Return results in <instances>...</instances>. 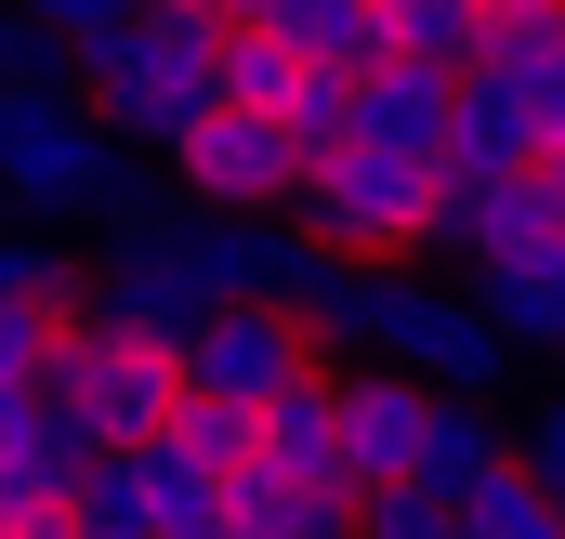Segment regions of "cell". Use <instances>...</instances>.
I'll return each instance as SVG.
<instances>
[{"label": "cell", "instance_id": "7402d4cb", "mask_svg": "<svg viewBox=\"0 0 565 539\" xmlns=\"http://www.w3.org/2000/svg\"><path fill=\"white\" fill-rule=\"evenodd\" d=\"M264 474H316V487H342V395H329V382H302V395L264 408Z\"/></svg>", "mask_w": 565, "mask_h": 539}, {"label": "cell", "instance_id": "30bf717a", "mask_svg": "<svg viewBox=\"0 0 565 539\" xmlns=\"http://www.w3.org/2000/svg\"><path fill=\"white\" fill-rule=\"evenodd\" d=\"M171 184H184L198 211H302V158H289V133H277V119H237V106L171 158Z\"/></svg>", "mask_w": 565, "mask_h": 539}, {"label": "cell", "instance_id": "7a4b0ae2", "mask_svg": "<svg viewBox=\"0 0 565 539\" xmlns=\"http://www.w3.org/2000/svg\"><path fill=\"white\" fill-rule=\"evenodd\" d=\"M119 145H106V119L79 106V93H0V211L13 224H93L106 198H119Z\"/></svg>", "mask_w": 565, "mask_h": 539}, {"label": "cell", "instance_id": "d590c367", "mask_svg": "<svg viewBox=\"0 0 565 539\" xmlns=\"http://www.w3.org/2000/svg\"><path fill=\"white\" fill-rule=\"evenodd\" d=\"M0 539H13V527H0Z\"/></svg>", "mask_w": 565, "mask_h": 539}, {"label": "cell", "instance_id": "277c9868", "mask_svg": "<svg viewBox=\"0 0 565 539\" xmlns=\"http://www.w3.org/2000/svg\"><path fill=\"white\" fill-rule=\"evenodd\" d=\"M434 303H447L434 264H329V289L302 303V342H316L329 382L342 369H408L422 329H434Z\"/></svg>", "mask_w": 565, "mask_h": 539}, {"label": "cell", "instance_id": "4dcf8cb0", "mask_svg": "<svg viewBox=\"0 0 565 539\" xmlns=\"http://www.w3.org/2000/svg\"><path fill=\"white\" fill-rule=\"evenodd\" d=\"M264 13H277V0H211V27H264Z\"/></svg>", "mask_w": 565, "mask_h": 539}, {"label": "cell", "instance_id": "cb8c5ba5", "mask_svg": "<svg viewBox=\"0 0 565 539\" xmlns=\"http://www.w3.org/2000/svg\"><path fill=\"white\" fill-rule=\"evenodd\" d=\"M513 474H526V487L565 514V382H540V395L513 408Z\"/></svg>", "mask_w": 565, "mask_h": 539}, {"label": "cell", "instance_id": "8992f818", "mask_svg": "<svg viewBox=\"0 0 565 539\" xmlns=\"http://www.w3.org/2000/svg\"><path fill=\"white\" fill-rule=\"evenodd\" d=\"M434 171L447 158H342L302 184V237L329 264H422V224H434Z\"/></svg>", "mask_w": 565, "mask_h": 539}, {"label": "cell", "instance_id": "1f68e13d", "mask_svg": "<svg viewBox=\"0 0 565 539\" xmlns=\"http://www.w3.org/2000/svg\"><path fill=\"white\" fill-rule=\"evenodd\" d=\"M13 539H79V527H66V514H13Z\"/></svg>", "mask_w": 565, "mask_h": 539}, {"label": "cell", "instance_id": "ffe728a7", "mask_svg": "<svg viewBox=\"0 0 565 539\" xmlns=\"http://www.w3.org/2000/svg\"><path fill=\"white\" fill-rule=\"evenodd\" d=\"M382 40L434 80H473L487 66V0H382Z\"/></svg>", "mask_w": 565, "mask_h": 539}, {"label": "cell", "instance_id": "4316f807", "mask_svg": "<svg viewBox=\"0 0 565 539\" xmlns=\"http://www.w3.org/2000/svg\"><path fill=\"white\" fill-rule=\"evenodd\" d=\"M355 539H460V514L422 500V487H369V500H355Z\"/></svg>", "mask_w": 565, "mask_h": 539}, {"label": "cell", "instance_id": "ac0fdd59", "mask_svg": "<svg viewBox=\"0 0 565 539\" xmlns=\"http://www.w3.org/2000/svg\"><path fill=\"white\" fill-rule=\"evenodd\" d=\"M264 27H277L316 80H369V66L395 53V40H382V0H277Z\"/></svg>", "mask_w": 565, "mask_h": 539}, {"label": "cell", "instance_id": "2e32d148", "mask_svg": "<svg viewBox=\"0 0 565 539\" xmlns=\"http://www.w3.org/2000/svg\"><path fill=\"white\" fill-rule=\"evenodd\" d=\"M473 303H487L526 356H553V342H565V237H513V251L487 264V289H473Z\"/></svg>", "mask_w": 565, "mask_h": 539}, {"label": "cell", "instance_id": "484cf974", "mask_svg": "<svg viewBox=\"0 0 565 539\" xmlns=\"http://www.w3.org/2000/svg\"><path fill=\"white\" fill-rule=\"evenodd\" d=\"M0 13H13L26 40H53V53H93L106 27H132L145 0H0Z\"/></svg>", "mask_w": 565, "mask_h": 539}, {"label": "cell", "instance_id": "f546056e", "mask_svg": "<svg viewBox=\"0 0 565 539\" xmlns=\"http://www.w3.org/2000/svg\"><path fill=\"white\" fill-rule=\"evenodd\" d=\"M513 93H526V119H540V145H565V53H540V66H526Z\"/></svg>", "mask_w": 565, "mask_h": 539}, {"label": "cell", "instance_id": "d6986e66", "mask_svg": "<svg viewBox=\"0 0 565 539\" xmlns=\"http://www.w3.org/2000/svg\"><path fill=\"white\" fill-rule=\"evenodd\" d=\"M302 93H316V66H302V53H289L277 27H224V106H237V119H302Z\"/></svg>", "mask_w": 565, "mask_h": 539}, {"label": "cell", "instance_id": "d6a6232c", "mask_svg": "<svg viewBox=\"0 0 565 539\" xmlns=\"http://www.w3.org/2000/svg\"><path fill=\"white\" fill-rule=\"evenodd\" d=\"M540 171H553V198H565V145H540Z\"/></svg>", "mask_w": 565, "mask_h": 539}, {"label": "cell", "instance_id": "5b68a950", "mask_svg": "<svg viewBox=\"0 0 565 539\" xmlns=\"http://www.w3.org/2000/svg\"><path fill=\"white\" fill-rule=\"evenodd\" d=\"M53 395L79 408L106 447H158L171 408H184V356H171V342H132V329H106V316H79V329L53 342Z\"/></svg>", "mask_w": 565, "mask_h": 539}, {"label": "cell", "instance_id": "603a6c76", "mask_svg": "<svg viewBox=\"0 0 565 539\" xmlns=\"http://www.w3.org/2000/svg\"><path fill=\"white\" fill-rule=\"evenodd\" d=\"M158 447H184V461H198V474H224V487H237V474H264V421H250V408H211V395L171 408V434H158Z\"/></svg>", "mask_w": 565, "mask_h": 539}, {"label": "cell", "instance_id": "f1b7e54d", "mask_svg": "<svg viewBox=\"0 0 565 539\" xmlns=\"http://www.w3.org/2000/svg\"><path fill=\"white\" fill-rule=\"evenodd\" d=\"M0 93H79V53H53V40H26L0 13Z\"/></svg>", "mask_w": 565, "mask_h": 539}, {"label": "cell", "instance_id": "e575fe53", "mask_svg": "<svg viewBox=\"0 0 565 539\" xmlns=\"http://www.w3.org/2000/svg\"><path fill=\"white\" fill-rule=\"evenodd\" d=\"M198 13H211V0H198Z\"/></svg>", "mask_w": 565, "mask_h": 539}, {"label": "cell", "instance_id": "9a60e30c", "mask_svg": "<svg viewBox=\"0 0 565 539\" xmlns=\"http://www.w3.org/2000/svg\"><path fill=\"white\" fill-rule=\"evenodd\" d=\"M500 474H513V408H434V447H422V474H408V487H422V500H447V514H460V500H473V487H500Z\"/></svg>", "mask_w": 565, "mask_h": 539}, {"label": "cell", "instance_id": "8fae6325", "mask_svg": "<svg viewBox=\"0 0 565 539\" xmlns=\"http://www.w3.org/2000/svg\"><path fill=\"white\" fill-rule=\"evenodd\" d=\"M447 106H460V80L382 53V66L355 80V158H447Z\"/></svg>", "mask_w": 565, "mask_h": 539}, {"label": "cell", "instance_id": "e0dca14e", "mask_svg": "<svg viewBox=\"0 0 565 539\" xmlns=\"http://www.w3.org/2000/svg\"><path fill=\"white\" fill-rule=\"evenodd\" d=\"M224 539H355V487H316V474H237Z\"/></svg>", "mask_w": 565, "mask_h": 539}, {"label": "cell", "instance_id": "4fadbf2b", "mask_svg": "<svg viewBox=\"0 0 565 539\" xmlns=\"http://www.w3.org/2000/svg\"><path fill=\"white\" fill-rule=\"evenodd\" d=\"M447 171H487V184L540 171V119H526V93H513L500 66L460 80V106H447Z\"/></svg>", "mask_w": 565, "mask_h": 539}, {"label": "cell", "instance_id": "836d02e7", "mask_svg": "<svg viewBox=\"0 0 565 539\" xmlns=\"http://www.w3.org/2000/svg\"><path fill=\"white\" fill-rule=\"evenodd\" d=\"M553 382H565V342H553Z\"/></svg>", "mask_w": 565, "mask_h": 539}, {"label": "cell", "instance_id": "9c48e42d", "mask_svg": "<svg viewBox=\"0 0 565 539\" xmlns=\"http://www.w3.org/2000/svg\"><path fill=\"white\" fill-rule=\"evenodd\" d=\"M93 461H106V434L66 395H13L0 408V527H13V514H66Z\"/></svg>", "mask_w": 565, "mask_h": 539}, {"label": "cell", "instance_id": "6da1fadb", "mask_svg": "<svg viewBox=\"0 0 565 539\" xmlns=\"http://www.w3.org/2000/svg\"><path fill=\"white\" fill-rule=\"evenodd\" d=\"M79 106L106 119L119 158L171 171L184 145L224 119V27H211L198 0H145L132 27H106V40L79 53Z\"/></svg>", "mask_w": 565, "mask_h": 539}, {"label": "cell", "instance_id": "3957f363", "mask_svg": "<svg viewBox=\"0 0 565 539\" xmlns=\"http://www.w3.org/2000/svg\"><path fill=\"white\" fill-rule=\"evenodd\" d=\"M171 264L198 276V303H264V316H302L329 289V251L302 237V211H171Z\"/></svg>", "mask_w": 565, "mask_h": 539}, {"label": "cell", "instance_id": "d4e9b609", "mask_svg": "<svg viewBox=\"0 0 565 539\" xmlns=\"http://www.w3.org/2000/svg\"><path fill=\"white\" fill-rule=\"evenodd\" d=\"M460 539H565V514L526 487V474H500V487H473V500H460Z\"/></svg>", "mask_w": 565, "mask_h": 539}, {"label": "cell", "instance_id": "52a82bcc", "mask_svg": "<svg viewBox=\"0 0 565 539\" xmlns=\"http://www.w3.org/2000/svg\"><path fill=\"white\" fill-rule=\"evenodd\" d=\"M302 382H329L316 369V342H302V316H264V303H224V316H198L184 329V395H211V408H264L302 395Z\"/></svg>", "mask_w": 565, "mask_h": 539}, {"label": "cell", "instance_id": "ba28073f", "mask_svg": "<svg viewBox=\"0 0 565 539\" xmlns=\"http://www.w3.org/2000/svg\"><path fill=\"white\" fill-rule=\"evenodd\" d=\"M329 395H342V487H355V500H369V487H408V474H422L434 408H447V395H422L408 369H342Z\"/></svg>", "mask_w": 565, "mask_h": 539}, {"label": "cell", "instance_id": "83f0119b", "mask_svg": "<svg viewBox=\"0 0 565 539\" xmlns=\"http://www.w3.org/2000/svg\"><path fill=\"white\" fill-rule=\"evenodd\" d=\"M53 342H66V329H40V316L0 303V408H13V395H53Z\"/></svg>", "mask_w": 565, "mask_h": 539}, {"label": "cell", "instance_id": "5bb4252c", "mask_svg": "<svg viewBox=\"0 0 565 539\" xmlns=\"http://www.w3.org/2000/svg\"><path fill=\"white\" fill-rule=\"evenodd\" d=\"M0 303L40 316V329H79L93 316V251L53 237V224H0Z\"/></svg>", "mask_w": 565, "mask_h": 539}, {"label": "cell", "instance_id": "44dd1931", "mask_svg": "<svg viewBox=\"0 0 565 539\" xmlns=\"http://www.w3.org/2000/svg\"><path fill=\"white\" fill-rule=\"evenodd\" d=\"M224 514H237L224 474H198L184 447H145V539H224Z\"/></svg>", "mask_w": 565, "mask_h": 539}, {"label": "cell", "instance_id": "7c38bea8", "mask_svg": "<svg viewBox=\"0 0 565 539\" xmlns=\"http://www.w3.org/2000/svg\"><path fill=\"white\" fill-rule=\"evenodd\" d=\"M513 251V184L487 171H434V224H422V264L447 289H487V264Z\"/></svg>", "mask_w": 565, "mask_h": 539}]
</instances>
